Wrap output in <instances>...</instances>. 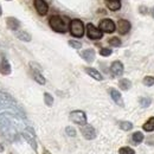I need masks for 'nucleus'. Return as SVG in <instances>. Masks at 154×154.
<instances>
[{
	"instance_id": "33",
	"label": "nucleus",
	"mask_w": 154,
	"mask_h": 154,
	"mask_svg": "<svg viewBox=\"0 0 154 154\" xmlns=\"http://www.w3.org/2000/svg\"><path fill=\"white\" fill-rule=\"evenodd\" d=\"M151 14H152V17L154 18V7L152 8V10H151Z\"/></svg>"
},
{
	"instance_id": "11",
	"label": "nucleus",
	"mask_w": 154,
	"mask_h": 154,
	"mask_svg": "<svg viewBox=\"0 0 154 154\" xmlns=\"http://www.w3.org/2000/svg\"><path fill=\"white\" fill-rule=\"evenodd\" d=\"M110 71L114 76H121L123 74V64L120 60H115L110 65Z\"/></svg>"
},
{
	"instance_id": "2",
	"label": "nucleus",
	"mask_w": 154,
	"mask_h": 154,
	"mask_svg": "<svg viewBox=\"0 0 154 154\" xmlns=\"http://www.w3.org/2000/svg\"><path fill=\"white\" fill-rule=\"evenodd\" d=\"M70 33L74 37H77V38L83 37V35H84V25L79 19L71 20V23H70Z\"/></svg>"
},
{
	"instance_id": "34",
	"label": "nucleus",
	"mask_w": 154,
	"mask_h": 154,
	"mask_svg": "<svg viewBox=\"0 0 154 154\" xmlns=\"http://www.w3.org/2000/svg\"><path fill=\"white\" fill-rule=\"evenodd\" d=\"M2 14V10H1V5H0V16Z\"/></svg>"
},
{
	"instance_id": "7",
	"label": "nucleus",
	"mask_w": 154,
	"mask_h": 154,
	"mask_svg": "<svg viewBox=\"0 0 154 154\" xmlns=\"http://www.w3.org/2000/svg\"><path fill=\"white\" fill-rule=\"evenodd\" d=\"M82 132V135L87 139V140H93L96 137V131L93 126H89V125H84L81 129Z\"/></svg>"
},
{
	"instance_id": "17",
	"label": "nucleus",
	"mask_w": 154,
	"mask_h": 154,
	"mask_svg": "<svg viewBox=\"0 0 154 154\" xmlns=\"http://www.w3.org/2000/svg\"><path fill=\"white\" fill-rule=\"evenodd\" d=\"M143 131L146 132H154V117H149L142 126Z\"/></svg>"
},
{
	"instance_id": "28",
	"label": "nucleus",
	"mask_w": 154,
	"mask_h": 154,
	"mask_svg": "<svg viewBox=\"0 0 154 154\" xmlns=\"http://www.w3.org/2000/svg\"><path fill=\"white\" fill-rule=\"evenodd\" d=\"M112 50L110 49H108V48H103V49H101V51H100V55L101 56H103V57H108V56H110L112 55Z\"/></svg>"
},
{
	"instance_id": "8",
	"label": "nucleus",
	"mask_w": 154,
	"mask_h": 154,
	"mask_svg": "<svg viewBox=\"0 0 154 154\" xmlns=\"http://www.w3.org/2000/svg\"><path fill=\"white\" fill-rule=\"evenodd\" d=\"M31 68H32V75H33V78L38 82L39 84H45L46 81H45L44 76L42 75L39 66H37V64H35V63H31Z\"/></svg>"
},
{
	"instance_id": "4",
	"label": "nucleus",
	"mask_w": 154,
	"mask_h": 154,
	"mask_svg": "<svg viewBox=\"0 0 154 154\" xmlns=\"http://www.w3.org/2000/svg\"><path fill=\"white\" fill-rule=\"evenodd\" d=\"M70 120L72 122L77 123V125H81V126L87 125V115L82 110H74V112H71L70 113Z\"/></svg>"
},
{
	"instance_id": "3",
	"label": "nucleus",
	"mask_w": 154,
	"mask_h": 154,
	"mask_svg": "<svg viewBox=\"0 0 154 154\" xmlns=\"http://www.w3.org/2000/svg\"><path fill=\"white\" fill-rule=\"evenodd\" d=\"M21 136L29 142V145H30L35 151H37V141H36V134H35L33 128H31V127L24 128L23 132H21Z\"/></svg>"
},
{
	"instance_id": "20",
	"label": "nucleus",
	"mask_w": 154,
	"mask_h": 154,
	"mask_svg": "<svg viewBox=\"0 0 154 154\" xmlns=\"http://www.w3.org/2000/svg\"><path fill=\"white\" fill-rule=\"evenodd\" d=\"M17 37H18V39L23 40V42H30V40H31V36H30L27 32H25V31H19V32H17Z\"/></svg>"
},
{
	"instance_id": "26",
	"label": "nucleus",
	"mask_w": 154,
	"mask_h": 154,
	"mask_svg": "<svg viewBox=\"0 0 154 154\" xmlns=\"http://www.w3.org/2000/svg\"><path fill=\"white\" fill-rule=\"evenodd\" d=\"M143 84L146 85V87H152V85H154V77L152 76H146L145 78H143Z\"/></svg>"
},
{
	"instance_id": "31",
	"label": "nucleus",
	"mask_w": 154,
	"mask_h": 154,
	"mask_svg": "<svg viewBox=\"0 0 154 154\" xmlns=\"http://www.w3.org/2000/svg\"><path fill=\"white\" fill-rule=\"evenodd\" d=\"M140 12H141V13H146V12H147V8H146L145 6H141V7H140Z\"/></svg>"
},
{
	"instance_id": "10",
	"label": "nucleus",
	"mask_w": 154,
	"mask_h": 154,
	"mask_svg": "<svg viewBox=\"0 0 154 154\" xmlns=\"http://www.w3.org/2000/svg\"><path fill=\"white\" fill-rule=\"evenodd\" d=\"M35 7H36L38 14H40V16H45L48 13V10H49L48 4L44 0H35Z\"/></svg>"
},
{
	"instance_id": "12",
	"label": "nucleus",
	"mask_w": 154,
	"mask_h": 154,
	"mask_svg": "<svg viewBox=\"0 0 154 154\" xmlns=\"http://www.w3.org/2000/svg\"><path fill=\"white\" fill-rule=\"evenodd\" d=\"M79 55H81V57L83 58L85 62H88V63H91V62H94V59H95V51H94L93 49L83 50Z\"/></svg>"
},
{
	"instance_id": "1",
	"label": "nucleus",
	"mask_w": 154,
	"mask_h": 154,
	"mask_svg": "<svg viewBox=\"0 0 154 154\" xmlns=\"http://www.w3.org/2000/svg\"><path fill=\"white\" fill-rule=\"evenodd\" d=\"M50 26L54 31L56 32H59V33H65L68 31V25L65 24V21L62 19L59 16H52L50 20Z\"/></svg>"
},
{
	"instance_id": "13",
	"label": "nucleus",
	"mask_w": 154,
	"mask_h": 154,
	"mask_svg": "<svg viewBox=\"0 0 154 154\" xmlns=\"http://www.w3.org/2000/svg\"><path fill=\"white\" fill-rule=\"evenodd\" d=\"M11 64L8 63V60L7 59H1V63H0V74L1 75H5V76H7V75H10L11 74Z\"/></svg>"
},
{
	"instance_id": "22",
	"label": "nucleus",
	"mask_w": 154,
	"mask_h": 154,
	"mask_svg": "<svg viewBox=\"0 0 154 154\" xmlns=\"http://www.w3.org/2000/svg\"><path fill=\"white\" fill-rule=\"evenodd\" d=\"M119 126H120V128L122 131H126V132L127 131H131L133 128V123L132 122H128V121H121Z\"/></svg>"
},
{
	"instance_id": "29",
	"label": "nucleus",
	"mask_w": 154,
	"mask_h": 154,
	"mask_svg": "<svg viewBox=\"0 0 154 154\" xmlns=\"http://www.w3.org/2000/svg\"><path fill=\"white\" fill-rule=\"evenodd\" d=\"M69 45L71 48H74V49H81L82 48V44L79 42H77V40H69Z\"/></svg>"
},
{
	"instance_id": "18",
	"label": "nucleus",
	"mask_w": 154,
	"mask_h": 154,
	"mask_svg": "<svg viewBox=\"0 0 154 154\" xmlns=\"http://www.w3.org/2000/svg\"><path fill=\"white\" fill-rule=\"evenodd\" d=\"M119 87H120L122 90H128V89L132 87V83H131L129 79L122 78V79H120V82H119Z\"/></svg>"
},
{
	"instance_id": "16",
	"label": "nucleus",
	"mask_w": 154,
	"mask_h": 154,
	"mask_svg": "<svg viewBox=\"0 0 154 154\" xmlns=\"http://www.w3.org/2000/svg\"><path fill=\"white\" fill-rule=\"evenodd\" d=\"M84 71H85L90 77H93L94 79H96V81H102V79H103L102 75L97 71L96 69H94V68H85Z\"/></svg>"
},
{
	"instance_id": "23",
	"label": "nucleus",
	"mask_w": 154,
	"mask_h": 154,
	"mask_svg": "<svg viewBox=\"0 0 154 154\" xmlns=\"http://www.w3.org/2000/svg\"><path fill=\"white\" fill-rule=\"evenodd\" d=\"M44 102H45V104L48 107H51L54 104V97L51 96L49 93H45L44 94Z\"/></svg>"
},
{
	"instance_id": "19",
	"label": "nucleus",
	"mask_w": 154,
	"mask_h": 154,
	"mask_svg": "<svg viewBox=\"0 0 154 154\" xmlns=\"http://www.w3.org/2000/svg\"><path fill=\"white\" fill-rule=\"evenodd\" d=\"M107 6H108V8L112 10V11H117V10H120V7H121V2H120L119 0L107 1Z\"/></svg>"
},
{
	"instance_id": "14",
	"label": "nucleus",
	"mask_w": 154,
	"mask_h": 154,
	"mask_svg": "<svg viewBox=\"0 0 154 154\" xmlns=\"http://www.w3.org/2000/svg\"><path fill=\"white\" fill-rule=\"evenodd\" d=\"M109 94H110V96H112V98L114 100V102H115L116 104L123 107V100H122V96H121V94H120L116 89H114V88L109 89Z\"/></svg>"
},
{
	"instance_id": "21",
	"label": "nucleus",
	"mask_w": 154,
	"mask_h": 154,
	"mask_svg": "<svg viewBox=\"0 0 154 154\" xmlns=\"http://www.w3.org/2000/svg\"><path fill=\"white\" fill-rule=\"evenodd\" d=\"M143 134L141 133V132H135L134 134H133V136H132V139H133V142L134 143H141L142 141H143Z\"/></svg>"
},
{
	"instance_id": "35",
	"label": "nucleus",
	"mask_w": 154,
	"mask_h": 154,
	"mask_svg": "<svg viewBox=\"0 0 154 154\" xmlns=\"http://www.w3.org/2000/svg\"><path fill=\"white\" fill-rule=\"evenodd\" d=\"M107 1H114V0H107ZM119 1H120V0H119Z\"/></svg>"
},
{
	"instance_id": "32",
	"label": "nucleus",
	"mask_w": 154,
	"mask_h": 154,
	"mask_svg": "<svg viewBox=\"0 0 154 154\" xmlns=\"http://www.w3.org/2000/svg\"><path fill=\"white\" fill-rule=\"evenodd\" d=\"M1 152H4V146L0 143V153H1Z\"/></svg>"
},
{
	"instance_id": "24",
	"label": "nucleus",
	"mask_w": 154,
	"mask_h": 154,
	"mask_svg": "<svg viewBox=\"0 0 154 154\" xmlns=\"http://www.w3.org/2000/svg\"><path fill=\"white\" fill-rule=\"evenodd\" d=\"M140 106H141L142 108L149 107V106H151V98H148V97H141V98H140Z\"/></svg>"
},
{
	"instance_id": "27",
	"label": "nucleus",
	"mask_w": 154,
	"mask_h": 154,
	"mask_svg": "<svg viewBox=\"0 0 154 154\" xmlns=\"http://www.w3.org/2000/svg\"><path fill=\"white\" fill-rule=\"evenodd\" d=\"M109 44L112 46H115V48H119L121 45V40L117 38V37H113V38L109 39Z\"/></svg>"
},
{
	"instance_id": "6",
	"label": "nucleus",
	"mask_w": 154,
	"mask_h": 154,
	"mask_svg": "<svg viewBox=\"0 0 154 154\" xmlns=\"http://www.w3.org/2000/svg\"><path fill=\"white\" fill-rule=\"evenodd\" d=\"M115 24L112 19H103L100 23V30L102 32H107V33H112L115 31Z\"/></svg>"
},
{
	"instance_id": "9",
	"label": "nucleus",
	"mask_w": 154,
	"mask_h": 154,
	"mask_svg": "<svg viewBox=\"0 0 154 154\" xmlns=\"http://www.w3.org/2000/svg\"><path fill=\"white\" fill-rule=\"evenodd\" d=\"M117 30L121 35H126L131 30V23L126 19H120L117 21Z\"/></svg>"
},
{
	"instance_id": "5",
	"label": "nucleus",
	"mask_w": 154,
	"mask_h": 154,
	"mask_svg": "<svg viewBox=\"0 0 154 154\" xmlns=\"http://www.w3.org/2000/svg\"><path fill=\"white\" fill-rule=\"evenodd\" d=\"M87 35H88L89 38L94 39V40L101 39L102 38V36H103L102 31H101L100 29L95 27L93 24H88V25H87Z\"/></svg>"
},
{
	"instance_id": "30",
	"label": "nucleus",
	"mask_w": 154,
	"mask_h": 154,
	"mask_svg": "<svg viewBox=\"0 0 154 154\" xmlns=\"http://www.w3.org/2000/svg\"><path fill=\"white\" fill-rule=\"evenodd\" d=\"M65 133L69 136H76V129L72 128V127H66L65 128Z\"/></svg>"
},
{
	"instance_id": "15",
	"label": "nucleus",
	"mask_w": 154,
	"mask_h": 154,
	"mask_svg": "<svg viewBox=\"0 0 154 154\" xmlns=\"http://www.w3.org/2000/svg\"><path fill=\"white\" fill-rule=\"evenodd\" d=\"M6 24H7V27H8L10 30H13V31L18 30L20 26V21L18 19H16V18H13V17L7 18V19H6Z\"/></svg>"
},
{
	"instance_id": "25",
	"label": "nucleus",
	"mask_w": 154,
	"mask_h": 154,
	"mask_svg": "<svg viewBox=\"0 0 154 154\" xmlns=\"http://www.w3.org/2000/svg\"><path fill=\"white\" fill-rule=\"evenodd\" d=\"M119 153L120 154H135V151L131 147H121L119 149Z\"/></svg>"
}]
</instances>
